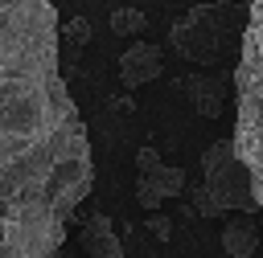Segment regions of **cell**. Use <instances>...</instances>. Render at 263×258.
<instances>
[{
  "label": "cell",
  "instance_id": "11",
  "mask_svg": "<svg viewBox=\"0 0 263 258\" xmlns=\"http://www.w3.org/2000/svg\"><path fill=\"white\" fill-rule=\"evenodd\" d=\"M62 37H66L74 49H82V45L90 41V20H86V16H70L66 29H62Z\"/></svg>",
  "mask_w": 263,
  "mask_h": 258
},
{
  "label": "cell",
  "instance_id": "5",
  "mask_svg": "<svg viewBox=\"0 0 263 258\" xmlns=\"http://www.w3.org/2000/svg\"><path fill=\"white\" fill-rule=\"evenodd\" d=\"M189 188V180H185V168H173V164H156V168H144L140 172V180H136V201L148 209V213H156L164 201H173V197H181Z\"/></svg>",
  "mask_w": 263,
  "mask_h": 258
},
{
  "label": "cell",
  "instance_id": "7",
  "mask_svg": "<svg viewBox=\"0 0 263 258\" xmlns=\"http://www.w3.org/2000/svg\"><path fill=\"white\" fill-rule=\"evenodd\" d=\"M78 242H82V250H86L90 258H127V254H123V242H119V233H115V221H111L107 213L86 217L82 229H78Z\"/></svg>",
  "mask_w": 263,
  "mask_h": 258
},
{
  "label": "cell",
  "instance_id": "4",
  "mask_svg": "<svg viewBox=\"0 0 263 258\" xmlns=\"http://www.w3.org/2000/svg\"><path fill=\"white\" fill-rule=\"evenodd\" d=\"M222 213H259L255 184L234 152V139H218L201 152V188H193V217Z\"/></svg>",
  "mask_w": 263,
  "mask_h": 258
},
{
  "label": "cell",
  "instance_id": "13",
  "mask_svg": "<svg viewBox=\"0 0 263 258\" xmlns=\"http://www.w3.org/2000/svg\"><path fill=\"white\" fill-rule=\"evenodd\" d=\"M156 164H160V152H156V147H140V152H136V168H140V172H144V168H156Z\"/></svg>",
  "mask_w": 263,
  "mask_h": 258
},
{
  "label": "cell",
  "instance_id": "1",
  "mask_svg": "<svg viewBox=\"0 0 263 258\" xmlns=\"http://www.w3.org/2000/svg\"><path fill=\"white\" fill-rule=\"evenodd\" d=\"M95 188L53 0H0V258H58Z\"/></svg>",
  "mask_w": 263,
  "mask_h": 258
},
{
  "label": "cell",
  "instance_id": "6",
  "mask_svg": "<svg viewBox=\"0 0 263 258\" xmlns=\"http://www.w3.org/2000/svg\"><path fill=\"white\" fill-rule=\"evenodd\" d=\"M160 70H164V57H160V45H152V41H132V45L119 53V82H123L127 90L152 82Z\"/></svg>",
  "mask_w": 263,
  "mask_h": 258
},
{
  "label": "cell",
  "instance_id": "12",
  "mask_svg": "<svg viewBox=\"0 0 263 258\" xmlns=\"http://www.w3.org/2000/svg\"><path fill=\"white\" fill-rule=\"evenodd\" d=\"M148 233H152L156 242H168V238H173V221L156 209V213H148Z\"/></svg>",
  "mask_w": 263,
  "mask_h": 258
},
{
  "label": "cell",
  "instance_id": "10",
  "mask_svg": "<svg viewBox=\"0 0 263 258\" xmlns=\"http://www.w3.org/2000/svg\"><path fill=\"white\" fill-rule=\"evenodd\" d=\"M148 29V16L140 8H115L111 12V33L115 37H140Z\"/></svg>",
  "mask_w": 263,
  "mask_h": 258
},
{
  "label": "cell",
  "instance_id": "9",
  "mask_svg": "<svg viewBox=\"0 0 263 258\" xmlns=\"http://www.w3.org/2000/svg\"><path fill=\"white\" fill-rule=\"evenodd\" d=\"M222 250L230 258H251L259 250V225L251 221V213H238L222 225Z\"/></svg>",
  "mask_w": 263,
  "mask_h": 258
},
{
  "label": "cell",
  "instance_id": "2",
  "mask_svg": "<svg viewBox=\"0 0 263 258\" xmlns=\"http://www.w3.org/2000/svg\"><path fill=\"white\" fill-rule=\"evenodd\" d=\"M234 152L251 172L263 209V0H247V29L234 66Z\"/></svg>",
  "mask_w": 263,
  "mask_h": 258
},
{
  "label": "cell",
  "instance_id": "8",
  "mask_svg": "<svg viewBox=\"0 0 263 258\" xmlns=\"http://www.w3.org/2000/svg\"><path fill=\"white\" fill-rule=\"evenodd\" d=\"M185 94H189V102H193V111L201 115V119H218L226 106V82L222 78H210V74H193V78H185Z\"/></svg>",
  "mask_w": 263,
  "mask_h": 258
},
{
  "label": "cell",
  "instance_id": "3",
  "mask_svg": "<svg viewBox=\"0 0 263 258\" xmlns=\"http://www.w3.org/2000/svg\"><path fill=\"white\" fill-rule=\"evenodd\" d=\"M242 29H247V4L238 0H210V4H197L189 8L168 41L173 49L193 61V66H218L234 45H242Z\"/></svg>",
  "mask_w": 263,
  "mask_h": 258
}]
</instances>
